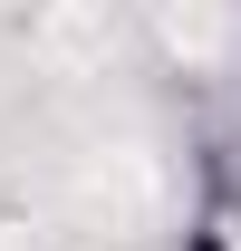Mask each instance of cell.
I'll return each instance as SVG.
<instances>
[{"instance_id":"1","label":"cell","mask_w":241,"mask_h":251,"mask_svg":"<svg viewBox=\"0 0 241 251\" xmlns=\"http://www.w3.org/2000/svg\"><path fill=\"white\" fill-rule=\"evenodd\" d=\"M164 39H174V49H212V39H222V20H212V10H174V20H164Z\"/></svg>"}]
</instances>
